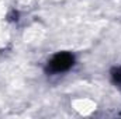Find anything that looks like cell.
Here are the masks:
<instances>
[{
  "instance_id": "cell-1",
  "label": "cell",
  "mask_w": 121,
  "mask_h": 119,
  "mask_svg": "<svg viewBox=\"0 0 121 119\" xmlns=\"http://www.w3.org/2000/svg\"><path fill=\"white\" fill-rule=\"evenodd\" d=\"M75 63V58L69 52H60L56 53L48 63V71L51 73H62L69 70Z\"/></svg>"
},
{
  "instance_id": "cell-2",
  "label": "cell",
  "mask_w": 121,
  "mask_h": 119,
  "mask_svg": "<svg viewBox=\"0 0 121 119\" xmlns=\"http://www.w3.org/2000/svg\"><path fill=\"white\" fill-rule=\"evenodd\" d=\"M111 77H113V81H114L116 84H120L121 86V67L113 69V71H111Z\"/></svg>"
}]
</instances>
